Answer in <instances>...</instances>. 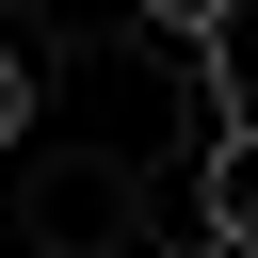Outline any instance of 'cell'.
I'll return each instance as SVG.
<instances>
[{
  "label": "cell",
  "mask_w": 258,
  "mask_h": 258,
  "mask_svg": "<svg viewBox=\"0 0 258 258\" xmlns=\"http://www.w3.org/2000/svg\"><path fill=\"white\" fill-rule=\"evenodd\" d=\"M145 210H161L145 161H113V145H16V242L32 258H113Z\"/></svg>",
  "instance_id": "obj_1"
},
{
  "label": "cell",
  "mask_w": 258,
  "mask_h": 258,
  "mask_svg": "<svg viewBox=\"0 0 258 258\" xmlns=\"http://www.w3.org/2000/svg\"><path fill=\"white\" fill-rule=\"evenodd\" d=\"M32 81H48V64H32V48H16V32H0V161H16V145H32Z\"/></svg>",
  "instance_id": "obj_4"
},
{
  "label": "cell",
  "mask_w": 258,
  "mask_h": 258,
  "mask_svg": "<svg viewBox=\"0 0 258 258\" xmlns=\"http://www.w3.org/2000/svg\"><path fill=\"white\" fill-rule=\"evenodd\" d=\"M194 242H258V113L194 145Z\"/></svg>",
  "instance_id": "obj_2"
},
{
  "label": "cell",
  "mask_w": 258,
  "mask_h": 258,
  "mask_svg": "<svg viewBox=\"0 0 258 258\" xmlns=\"http://www.w3.org/2000/svg\"><path fill=\"white\" fill-rule=\"evenodd\" d=\"M129 16H145V48H226L242 32V0H129Z\"/></svg>",
  "instance_id": "obj_3"
},
{
  "label": "cell",
  "mask_w": 258,
  "mask_h": 258,
  "mask_svg": "<svg viewBox=\"0 0 258 258\" xmlns=\"http://www.w3.org/2000/svg\"><path fill=\"white\" fill-rule=\"evenodd\" d=\"M210 258H258V242H210Z\"/></svg>",
  "instance_id": "obj_5"
}]
</instances>
